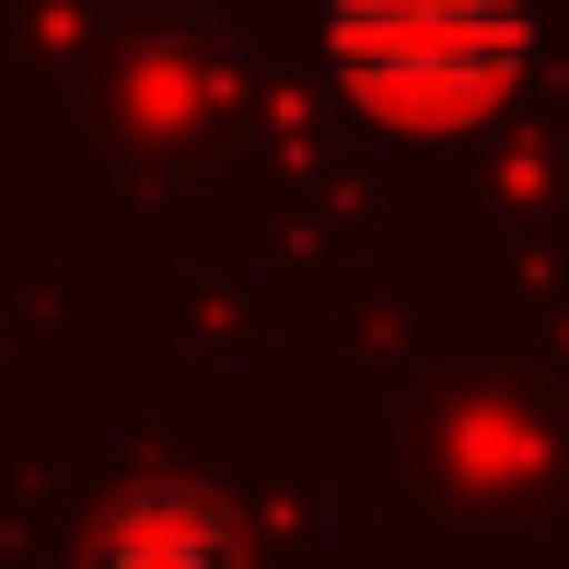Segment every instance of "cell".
<instances>
[{"instance_id":"6da1fadb","label":"cell","mask_w":569,"mask_h":569,"mask_svg":"<svg viewBox=\"0 0 569 569\" xmlns=\"http://www.w3.org/2000/svg\"><path fill=\"white\" fill-rule=\"evenodd\" d=\"M338 47H349V82L383 93L396 117H453L500 82L511 12L500 0H349Z\"/></svg>"}]
</instances>
